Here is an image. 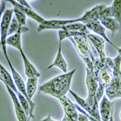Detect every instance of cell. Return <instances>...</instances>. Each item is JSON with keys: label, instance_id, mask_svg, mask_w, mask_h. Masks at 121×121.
I'll list each match as a JSON object with an SVG mask.
<instances>
[{"label": "cell", "instance_id": "obj_1", "mask_svg": "<svg viewBox=\"0 0 121 121\" xmlns=\"http://www.w3.org/2000/svg\"><path fill=\"white\" fill-rule=\"evenodd\" d=\"M76 71V69H74L53 78L40 86L39 91L57 99L66 95L70 90L73 77Z\"/></svg>", "mask_w": 121, "mask_h": 121}, {"label": "cell", "instance_id": "obj_2", "mask_svg": "<svg viewBox=\"0 0 121 121\" xmlns=\"http://www.w3.org/2000/svg\"><path fill=\"white\" fill-rule=\"evenodd\" d=\"M85 83L87 91V97L85 99L86 102L94 112L95 117L101 121L99 112L98 103L96 98L98 85L97 80L93 71L87 68L86 69Z\"/></svg>", "mask_w": 121, "mask_h": 121}, {"label": "cell", "instance_id": "obj_3", "mask_svg": "<svg viewBox=\"0 0 121 121\" xmlns=\"http://www.w3.org/2000/svg\"><path fill=\"white\" fill-rule=\"evenodd\" d=\"M13 9H7L4 13L0 23V46L6 59L9 58L7 50L6 41L8 29L13 17Z\"/></svg>", "mask_w": 121, "mask_h": 121}, {"label": "cell", "instance_id": "obj_4", "mask_svg": "<svg viewBox=\"0 0 121 121\" xmlns=\"http://www.w3.org/2000/svg\"><path fill=\"white\" fill-rule=\"evenodd\" d=\"M7 61L11 70L13 78L17 88L18 90L28 100L30 106L31 117L34 118L33 113L35 104L32 102V100L30 99L28 97L27 93L26 86L24 82L22 76L14 68L10 59L7 60Z\"/></svg>", "mask_w": 121, "mask_h": 121}, {"label": "cell", "instance_id": "obj_5", "mask_svg": "<svg viewBox=\"0 0 121 121\" xmlns=\"http://www.w3.org/2000/svg\"><path fill=\"white\" fill-rule=\"evenodd\" d=\"M77 22H80L79 17L72 19L46 20L44 22L39 24L37 30L40 32L47 30H61L68 25Z\"/></svg>", "mask_w": 121, "mask_h": 121}, {"label": "cell", "instance_id": "obj_6", "mask_svg": "<svg viewBox=\"0 0 121 121\" xmlns=\"http://www.w3.org/2000/svg\"><path fill=\"white\" fill-rule=\"evenodd\" d=\"M87 38L100 59H104L107 57L105 52L106 41L103 38L97 35L90 33L87 35Z\"/></svg>", "mask_w": 121, "mask_h": 121}, {"label": "cell", "instance_id": "obj_7", "mask_svg": "<svg viewBox=\"0 0 121 121\" xmlns=\"http://www.w3.org/2000/svg\"><path fill=\"white\" fill-rule=\"evenodd\" d=\"M5 85L13 103L15 112L18 121H30V120L27 116L15 93L8 86Z\"/></svg>", "mask_w": 121, "mask_h": 121}, {"label": "cell", "instance_id": "obj_8", "mask_svg": "<svg viewBox=\"0 0 121 121\" xmlns=\"http://www.w3.org/2000/svg\"><path fill=\"white\" fill-rule=\"evenodd\" d=\"M62 30L68 31L72 37L76 36L87 37L90 34L86 25L80 22L71 23L65 26Z\"/></svg>", "mask_w": 121, "mask_h": 121}, {"label": "cell", "instance_id": "obj_9", "mask_svg": "<svg viewBox=\"0 0 121 121\" xmlns=\"http://www.w3.org/2000/svg\"><path fill=\"white\" fill-rule=\"evenodd\" d=\"M63 109L65 114L69 119L77 121L79 113L76 107L75 104L66 95L58 98Z\"/></svg>", "mask_w": 121, "mask_h": 121}, {"label": "cell", "instance_id": "obj_10", "mask_svg": "<svg viewBox=\"0 0 121 121\" xmlns=\"http://www.w3.org/2000/svg\"><path fill=\"white\" fill-rule=\"evenodd\" d=\"M85 24L86 25L88 29L92 31L95 33V34L103 38L107 42L115 48L117 47V46L112 43L106 34V29L102 24L99 20L88 22L85 23Z\"/></svg>", "mask_w": 121, "mask_h": 121}, {"label": "cell", "instance_id": "obj_11", "mask_svg": "<svg viewBox=\"0 0 121 121\" xmlns=\"http://www.w3.org/2000/svg\"><path fill=\"white\" fill-rule=\"evenodd\" d=\"M106 6L104 4L97 5L86 11L80 17L81 22L85 24L91 21L99 20L100 14Z\"/></svg>", "mask_w": 121, "mask_h": 121}, {"label": "cell", "instance_id": "obj_12", "mask_svg": "<svg viewBox=\"0 0 121 121\" xmlns=\"http://www.w3.org/2000/svg\"><path fill=\"white\" fill-rule=\"evenodd\" d=\"M113 112L112 102L104 95L100 102L99 112L101 121H109Z\"/></svg>", "mask_w": 121, "mask_h": 121}, {"label": "cell", "instance_id": "obj_13", "mask_svg": "<svg viewBox=\"0 0 121 121\" xmlns=\"http://www.w3.org/2000/svg\"><path fill=\"white\" fill-rule=\"evenodd\" d=\"M7 2H9L13 6L19 8L26 15V16L36 21L39 24L43 23L46 20L36 12L32 8H27L24 7L17 1L10 0L7 1Z\"/></svg>", "mask_w": 121, "mask_h": 121}, {"label": "cell", "instance_id": "obj_14", "mask_svg": "<svg viewBox=\"0 0 121 121\" xmlns=\"http://www.w3.org/2000/svg\"><path fill=\"white\" fill-rule=\"evenodd\" d=\"M62 42H59L58 47L56 56L53 63L48 66L47 69H50L56 67L65 73L68 71V65L62 52Z\"/></svg>", "mask_w": 121, "mask_h": 121}, {"label": "cell", "instance_id": "obj_15", "mask_svg": "<svg viewBox=\"0 0 121 121\" xmlns=\"http://www.w3.org/2000/svg\"><path fill=\"white\" fill-rule=\"evenodd\" d=\"M20 52L23 60L25 73L26 76L28 78L32 77L39 78L41 76V73L28 59L23 50L20 51Z\"/></svg>", "mask_w": 121, "mask_h": 121}, {"label": "cell", "instance_id": "obj_16", "mask_svg": "<svg viewBox=\"0 0 121 121\" xmlns=\"http://www.w3.org/2000/svg\"><path fill=\"white\" fill-rule=\"evenodd\" d=\"M0 79L5 85L9 87L16 95L20 92L17 88L13 78L2 64H0Z\"/></svg>", "mask_w": 121, "mask_h": 121}, {"label": "cell", "instance_id": "obj_17", "mask_svg": "<svg viewBox=\"0 0 121 121\" xmlns=\"http://www.w3.org/2000/svg\"><path fill=\"white\" fill-rule=\"evenodd\" d=\"M23 29L27 30L26 27H20L16 33L8 37L6 41L7 45H9L17 49L19 51L23 50L22 41V33Z\"/></svg>", "mask_w": 121, "mask_h": 121}, {"label": "cell", "instance_id": "obj_18", "mask_svg": "<svg viewBox=\"0 0 121 121\" xmlns=\"http://www.w3.org/2000/svg\"><path fill=\"white\" fill-rule=\"evenodd\" d=\"M38 78L37 77H32L27 78L26 84L27 93L28 97L32 100L37 90Z\"/></svg>", "mask_w": 121, "mask_h": 121}, {"label": "cell", "instance_id": "obj_19", "mask_svg": "<svg viewBox=\"0 0 121 121\" xmlns=\"http://www.w3.org/2000/svg\"><path fill=\"white\" fill-rule=\"evenodd\" d=\"M99 21L105 29L111 31L112 35L121 27L119 23L113 17L102 19Z\"/></svg>", "mask_w": 121, "mask_h": 121}, {"label": "cell", "instance_id": "obj_20", "mask_svg": "<svg viewBox=\"0 0 121 121\" xmlns=\"http://www.w3.org/2000/svg\"><path fill=\"white\" fill-rule=\"evenodd\" d=\"M112 17L121 27V0H114L111 6Z\"/></svg>", "mask_w": 121, "mask_h": 121}, {"label": "cell", "instance_id": "obj_21", "mask_svg": "<svg viewBox=\"0 0 121 121\" xmlns=\"http://www.w3.org/2000/svg\"><path fill=\"white\" fill-rule=\"evenodd\" d=\"M105 95L110 101L121 98V90H118L109 86L105 88Z\"/></svg>", "mask_w": 121, "mask_h": 121}, {"label": "cell", "instance_id": "obj_22", "mask_svg": "<svg viewBox=\"0 0 121 121\" xmlns=\"http://www.w3.org/2000/svg\"><path fill=\"white\" fill-rule=\"evenodd\" d=\"M13 13L17 21L21 27H26V16L19 8L13 6Z\"/></svg>", "mask_w": 121, "mask_h": 121}, {"label": "cell", "instance_id": "obj_23", "mask_svg": "<svg viewBox=\"0 0 121 121\" xmlns=\"http://www.w3.org/2000/svg\"><path fill=\"white\" fill-rule=\"evenodd\" d=\"M113 65L112 69L113 78H121V58L117 55L113 59Z\"/></svg>", "mask_w": 121, "mask_h": 121}, {"label": "cell", "instance_id": "obj_24", "mask_svg": "<svg viewBox=\"0 0 121 121\" xmlns=\"http://www.w3.org/2000/svg\"><path fill=\"white\" fill-rule=\"evenodd\" d=\"M20 27H21L20 26L18 22L16 19V17L14 15L13 17L9 27L8 33V36H9L10 35L17 32Z\"/></svg>", "mask_w": 121, "mask_h": 121}, {"label": "cell", "instance_id": "obj_25", "mask_svg": "<svg viewBox=\"0 0 121 121\" xmlns=\"http://www.w3.org/2000/svg\"><path fill=\"white\" fill-rule=\"evenodd\" d=\"M112 17V12L111 6L109 7L106 6L102 11L100 16L99 21L102 19L105 18Z\"/></svg>", "mask_w": 121, "mask_h": 121}, {"label": "cell", "instance_id": "obj_26", "mask_svg": "<svg viewBox=\"0 0 121 121\" xmlns=\"http://www.w3.org/2000/svg\"><path fill=\"white\" fill-rule=\"evenodd\" d=\"M75 105L77 109V110L78 111L80 112L81 113L83 114L84 115H85L88 119V120L90 121H100L98 120L95 117H93L91 115H90L88 114L87 112H86L82 108H81L80 106L77 104H75Z\"/></svg>", "mask_w": 121, "mask_h": 121}, {"label": "cell", "instance_id": "obj_27", "mask_svg": "<svg viewBox=\"0 0 121 121\" xmlns=\"http://www.w3.org/2000/svg\"><path fill=\"white\" fill-rule=\"evenodd\" d=\"M110 86L121 90V78H112Z\"/></svg>", "mask_w": 121, "mask_h": 121}, {"label": "cell", "instance_id": "obj_28", "mask_svg": "<svg viewBox=\"0 0 121 121\" xmlns=\"http://www.w3.org/2000/svg\"><path fill=\"white\" fill-rule=\"evenodd\" d=\"M41 121H57V120H55L53 118H52L51 117V116H47V117H46L45 118L43 119L42 120H41ZM60 121H71L70 120L69 118L65 114H64V117H63V119H62V120H61Z\"/></svg>", "mask_w": 121, "mask_h": 121}, {"label": "cell", "instance_id": "obj_29", "mask_svg": "<svg viewBox=\"0 0 121 121\" xmlns=\"http://www.w3.org/2000/svg\"><path fill=\"white\" fill-rule=\"evenodd\" d=\"M77 121H89L87 117L83 114L79 113Z\"/></svg>", "mask_w": 121, "mask_h": 121}, {"label": "cell", "instance_id": "obj_30", "mask_svg": "<svg viewBox=\"0 0 121 121\" xmlns=\"http://www.w3.org/2000/svg\"><path fill=\"white\" fill-rule=\"evenodd\" d=\"M17 2L20 4L22 5L24 7L27 8H32L30 5L25 0H17Z\"/></svg>", "mask_w": 121, "mask_h": 121}, {"label": "cell", "instance_id": "obj_31", "mask_svg": "<svg viewBox=\"0 0 121 121\" xmlns=\"http://www.w3.org/2000/svg\"><path fill=\"white\" fill-rule=\"evenodd\" d=\"M115 49H116L117 51V52H118V55L121 58V48H119V47H117L115 48Z\"/></svg>", "mask_w": 121, "mask_h": 121}, {"label": "cell", "instance_id": "obj_32", "mask_svg": "<svg viewBox=\"0 0 121 121\" xmlns=\"http://www.w3.org/2000/svg\"><path fill=\"white\" fill-rule=\"evenodd\" d=\"M109 121H114V116H113V112L112 113L110 119V120Z\"/></svg>", "mask_w": 121, "mask_h": 121}, {"label": "cell", "instance_id": "obj_33", "mask_svg": "<svg viewBox=\"0 0 121 121\" xmlns=\"http://www.w3.org/2000/svg\"><path fill=\"white\" fill-rule=\"evenodd\" d=\"M120 119L121 120V110L120 112Z\"/></svg>", "mask_w": 121, "mask_h": 121}, {"label": "cell", "instance_id": "obj_34", "mask_svg": "<svg viewBox=\"0 0 121 121\" xmlns=\"http://www.w3.org/2000/svg\"><path fill=\"white\" fill-rule=\"evenodd\" d=\"M71 121H76V120H74L72 119H69Z\"/></svg>", "mask_w": 121, "mask_h": 121}]
</instances>
